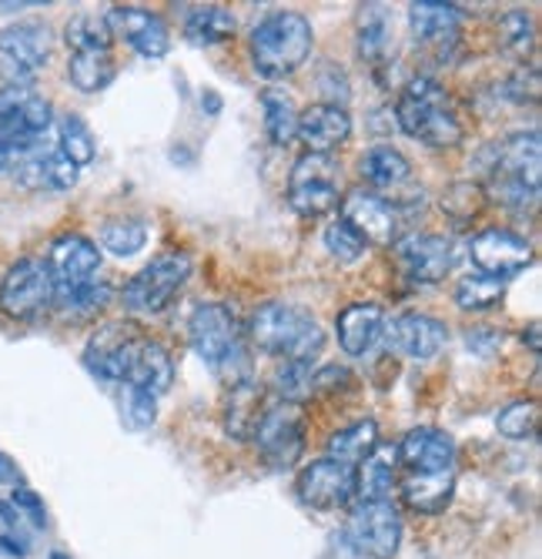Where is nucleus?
<instances>
[{"instance_id": "nucleus-29", "label": "nucleus", "mask_w": 542, "mask_h": 559, "mask_svg": "<svg viewBox=\"0 0 542 559\" xmlns=\"http://www.w3.org/2000/svg\"><path fill=\"white\" fill-rule=\"evenodd\" d=\"M406 499V506L419 516H438L446 513L456 492V469L446 473H406L396 486Z\"/></svg>"}, {"instance_id": "nucleus-38", "label": "nucleus", "mask_w": 542, "mask_h": 559, "mask_svg": "<svg viewBox=\"0 0 542 559\" xmlns=\"http://www.w3.org/2000/svg\"><path fill=\"white\" fill-rule=\"evenodd\" d=\"M101 248L118 259H134L147 245V225L141 218H111L101 225Z\"/></svg>"}, {"instance_id": "nucleus-19", "label": "nucleus", "mask_w": 542, "mask_h": 559, "mask_svg": "<svg viewBox=\"0 0 542 559\" xmlns=\"http://www.w3.org/2000/svg\"><path fill=\"white\" fill-rule=\"evenodd\" d=\"M108 31L111 37L124 40L128 47H134L141 58H165L168 50H171V31L168 24L155 14V11H147V8H111L108 11Z\"/></svg>"}, {"instance_id": "nucleus-2", "label": "nucleus", "mask_w": 542, "mask_h": 559, "mask_svg": "<svg viewBox=\"0 0 542 559\" xmlns=\"http://www.w3.org/2000/svg\"><path fill=\"white\" fill-rule=\"evenodd\" d=\"M249 335L265 355H275L281 362H312L325 348V332L318 319L299 305L285 301L258 305L249 322Z\"/></svg>"}, {"instance_id": "nucleus-34", "label": "nucleus", "mask_w": 542, "mask_h": 559, "mask_svg": "<svg viewBox=\"0 0 542 559\" xmlns=\"http://www.w3.org/2000/svg\"><path fill=\"white\" fill-rule=\"evenodd\" d=\"M456 305L462 312H489V309H499L503 298H506V282L503 278H492L482 272H469L466 278L456 282L453 292Z\"/></svg>"}, {"instance_id": "nucleus-20", "label": "nucleus", "mask_w": 542, "mask_h": 559, "mask_svg": "<svg viewBox=\"0 0 542 559\" xmlns=\"http://www.w3.org/2000/svg\"><path fill=\"white\" fill-rule=\"evenodd\" d=\"M396 449H399V469H406V473L456 469V439L435 426L412 429Z\"/></svg>"}, {"instance_id": "nucleus-4", "label": "nucleus", "mask_w": 542, "mask_h": 559, "mask_svg": "<svg viewBox=\"0 0 542 559\" xmlns=\"http://www.w3.org/2000/svg\"><path fill=\"white\" fill-rule=\"evenodd\" d=\"M55 124V108L44 94L27 84L0 87V175L14 171V165L47 141Z\"/></svg>"}, {"instance_id": "nucleus-11", "label": "nucleus", "mask_w": 542, "mask_h": 559, "mask_svg": "<svg viewBox=\"0 0 542 559\" xmlns=\"http://www.w3.org/2000/svg\"><path fill=\"white\" fill-rule=\"evenodd\" d=\"M55 305V278L44 259H21L0 278V312L17 322H34Z\"/></svg>"}, {"instance_id": "nucleus-48", "label": "nucleus", "mask_w": 542, "mask_h": 559, "mask_svg": "<svg viewBox=\"0 0 542 559\" xmlns=\"http://www.w3.org/2000/svg\"><path fill=\"white\" fill-rule=\"evenodd\" d=\"M11 506L17 510V516H21V513H27V520H31L37 530H44V526H47V510H44V502H40V496H37L34 489L17 486V489L11 492Z\"/></svg>"}, {"instance_id": "nucleus-35", "label": "nucleus", "mask_w": 542, "mask_h": 559, "mask_svg": "<svg viewBox=\"0 0 542 559\" xmlns=\"http://www.w3.org/2000/svg\"><path fill=\"white\" fill-rule=\"evenodd\" d=\"M262 115H265V134L272 144H288L299 131V108H294L291 94L281 87L262 91Z\"/></svg>"}, {"instance_id": "nucleus-37", "label": "nucleus", "mask_w": 542, "mask_h": 559, "mask_svg": "<svg viewBox=\"0 0 542 559\" xmlns=\"http://www.w3.org/2000/svg\"><path fill=\"white\" fill-rule=\"evenodd\" d=\"M118 74L115 55H71L68 61V78L81 94H97L105 91Z\"/></svg>"}, {"instance_id": "nucleus-26", "label": "nucleus", "mask_w": 542, "mask_h": 559, "mask_svg": "<svg viewBox=\"0 0 542 559\" xmlns=\"http://www.w3.org/2000/svg\"><path fill=\"white\" fill-rule=\"evenodd\" d=\"M399 486V449L396 442H378L356 466V496L359 502H392Z\"/></svg>"}, {"instance_id": "nucleus-15", "label": "nucleus", "mask_w": 542, "mask_h": 559, "mask_svg": "<svg viewBox=\"0 0 542 559\" xmlns=\"http://www.w3.org/2000/svg\"><path fill=\"white\" fill-rule=\"evenodd\" d=\"M469 259L482 275L509 282L532 265V245L509 228H485L469 241Z\"/></svg>"}, {"instance_id": "nucleus-13", "label": "nucleus", "mask_w": 542, "mask_h": 559, "mask_svg": "<svg viewBox=\"0 0 542 559\" xmlns=\"http://www.w3.org/2000/svg\"><path fill=\"white\" fill-rule=\"evenodd\" d=\"M341 222H349L365 245L388 248L402 238V212L396 209V201L369 188H352L341 198Z\"/></svg>"}, {"instance_id": "nucleus-46", "label": "nucleus", "mask_w": 542, "mask_h": 559, "mask_svg": "<svg viewBox=\"0 0 542 559\" xmlns=\"http://www.w3.org/2000/svg\"><path fill=\"white\" fill-rule=\"evenodd\" d=\"M325 248H328V255L332 259H338V262H345V265H352V262H359L362 255H365V238L349 225V222H335V225H328L325 228Z\"/></svg>"}, {"instance_id": "nucleus-39", "label": "nucleus", "mask_w": 542, "mask_h": 559, "mask_svg": "<svg viewBox=\"0 0 542 559\" xmlns=\"http://www.w3.org/2000/svg\"><path fill=\"white\" fill-rule=\"evenodd\" d=\"M58 147H61V155L81 168V165H91L94 155H97V141L87 128V121L81 115H64L58 121Z\"/></svg>"}, {"instance_id": "nucleus-31", "label": "nucleus", "mask_w": 542, "mask_h": 559, "mask_svg": "<svg viewBox=\"0 0 542 559\" xmlns=\"http://www.w3.org/2000/svg\"><path fill=\"white\" fill-rule=\"evenodd\" d=\"M111 285L108 282H81V285H61L55 288V305L51 309L68 319V322H91L101 316L108 305H111Z\"/></svg>"}, {"instance_id": "nucleus-23", "label": "nucleus", "mask_w": 542, "mask_h": 559, "mask_svg": "<svg viewBox=\"0 0 542 559\" xmlns=\"http://www.w3.org/2000/svg\"><path fill=\"white\" fill-rule=\"evenodd\" d=\"M385 312L382 305L375 301H352L345 305L335 319V338L341 345L345 355H369L378 342H382V332H385Z\"/></svg>"}, {"instance_id": "nucleus-27", "label": "nucleus", "mask_w": 542, "mask_h": 559, "mask_svg": "<svg viewBox=\"0 0 542 559\" xmlns=\"http://www.w3.org/2000/svg\"><path fill=\"white\" fill-rule=\"evenodd\" d=\"M265 409H268V395H265L262 382H255V379L231 382V389L225 395V432L238 442H252Z\"/></svg>"}, {"instance_id": "nucleus-42", "label": "nucleus", "mask_w": 542, "mask_h": 559, "mask_svg": "<svg viewBox=\"0 0 542 559\" xmlns=\"http://www.w3.org/2000/svg\"><path fill=\"white\" fill-rule=\"evenodd\" d=\"M535 44V24L526 11L513 8L499 17V47L513 58H526Z\"/></svg>"}, {"instance_id": "nucleus-21", "label": "nucleus", "mask_w": 542, "mask_h": 559, "mask_svg": "<svg viewBox=\"0 0 542 559\" xmlns=\"http://www.w3.org/2000/svg\"><path fill=\"white\" fill-rule=\"evenodd\" d=\"M44 265L55 278V288L81 285V282H91L97 275V269H101V251H97V245L84 235H61L51 241V248H47Z\"/></svg>"}, {"instance_id": "nucleus-49", "label": "nucleus", "mask_w": 542, "mask_h": 559, "mask_svg": "<svg viewBox=\"0 0 542 559\" xmlns=\"http://www.w3.org/2000/svg\"><path fill=\"white\" fill-rule=\"evenodd\" d=\"M506 97H513L516 105H526V100L539 97V71L535 68H519L509 81H506Z\"/></svg>"}, {"instance_id": "nucleus-53", "label": "nucleus", "mask_w": 542, "mask_h": 559, "mask_svg": "<svg viewBox=\"0 0 542 559\" xmlns=\"http://www.w3.org/2000/svg\"><path fill=\"white\" fill-rule=\"evenodd\" d=\"M202 108H205L208 115H218V111H221V97H218V94H215L212 87H208V91L202 94Z\"/></svg>"}, {"instance_id": "nucleus-54", "label": "nucleus", "mask_w": 542, "mask_h": 559, "mask_svg": "<svg viewBox=\"0 0 542 559\" xmlns=\"http://www.w3.org/2000/svg\"><path fill=\"white\" fill-rule=\"evenodd\" d=\"M529 338V348H532V355H539V322H532L529 329H522V342Z\"/></svg>"}, {"instance_id": "nucleus-44", "label": "nucleus", "mask_w": 542, "mask_h": 559, "mask_svg": "<svg viewBox=\"0 0 542 559\" xmlns=\"http://www.w3.org/2000/svg\"><path fill=\"white\" fill-rule=\"evenodd\" d=\"M118 405H121V419L128 429H147L158 419V399L134 389V385H121Z\"/></svg>"}, {"instance_id": "nucleus-6", "label": "nucleus", "mask_w": 542, "mask_h": 559, "mask_svg": "<svg viewBox=\"0 0 542 559\" xmlns=\"http://www.w3.org/2000/svg\"><path fill=\"white\" fill-rule=\"evenodd\" d=\"M188 338H191V348L198 352V359L208 362L212 369L231 372V366H241L249 372L244 345H241V322L228 305L221 301L198 305L188 319Z\"/></svg>"}, {"instance_id": "nucleus-22", "label": "nucleus", "mask_w": 542, "mask_h": 559, "mask_svg": "<svg viewBox=\"0 0 542 559\" xmlns=\"http://www.w3.org/2000/svg\"><path fill=\"white\" fill-rule=\"evenodd\" d=\"M11 175L31 191H68L77 185V168L61 155V147L47 144V141L37 144L34 151H27Z\"/></svg>"}, {"instance_id": "nucleus-12", "label": "nucleus", "mask_w": 542, "mask_h": 559, "mask_svg": "<svg viewBox=\"0 0 542 559\" xmlns=\"http://www.w3.org/2000/svg\"><path fill=\"white\" fill-rule=\"evenodd\" d=\"M55 55V31L44 21H17L0 31V64L11 84H27Z\"/></svg>"}, {"instance_id": "nucleus-9", "label": "nucleus", "mask_w": 542, "mask_h": 559, "mask_svg": "<svg viewBox=\"0 0 542 559\" xmlns=\"http://www.w3.org/2000/svg\"><path fill=\"white\" fill-rule=\"evenodd\" d=\"M341 536L362 559H392L402 546V516L396 502H356Z\"/></svg>"}, {"instance_id": "nucleus-10", "label": "nucleus", "mask_w": 542, "mask_h": 559, "mask_svg": "<svg viewBox=\"0 0 542 559\" xmlns=\"http://www.w3.org/2000/svg\"><path fill=\"white\" fill-rule=\"evenodd\" d=\"M305 436H309V423L302 405L268 402L252 442L258 445V455L272 469H291L305 452Z\"/></svg>"}, {"instance_id": "nucleus-17", "label": "nucleus", "mask_w": 542, "mask_h": 559, "mask_svg": "<svg viewBox=\"0 0 542 559\" xmlns=\"http://www.w3.org/2000/svg\"><path fill=\"white\" fill-rule=\"evenodd\" d=\"M294 489L312 510H345L356 499V466L325 455V460H315L299 473Z\"/></svg>"}, {"instance_id": "nucleus-18", "label": "nucleus", "mask_w": 542, "mask_h": 559, "mask_svg": "<svg viewBox=\"0 0 542 559\" xmlns=\"http://www.w3.org/2000/svg\"><path fill=\"white\" fill-rule=\"evenodd\" d=\"M382 338L388 342L392 352L402 355V359L429 362V359H435L442 348H446L449 329H446V322H438L432 316L406 312V316H396L392 322H385Z\"/></svg>"}, {"instance_id": "nucleus-32", "label": "nucleus", "mask_w": 542, "mask_h": 559, "mask_svg": "<svg viewBox=\"0 0 542 559\" xmlns=\"http://www.w3.org/2000/svg\"><path fill=\"white\" fill-rule=\"evenodd\" d=\"M234 14L221 4H202V8H191L184 17V37L191 44H221L228 37H234Z\"/></svg>"}, {"instance_id": "nucleus-5", "label": "nucleus", "mask_w": 542, "mask_h": 559, "mask_svg": "<svg viewBox=\"0 0 542 559\" xmlns=\"http://www.w3.org/2000/svg\"><path fill=\"white\" fill-rule=\"evenodd\" d=\"M315 44L312 21L299 11H275L252 31V64L262 78L281 81L299 71Z\"/></svg>"}, {"instance_id": "nucleus-36", "label": "nucleus", "mask_w": 542, "mask_h": 559, "mask_svg": "<svg viewBox=\"0 0 542 559\" xmlns=\"http://www.w3.org/2000/svg\"><path fill=\"white\" fill-rule=\"evenodd\" d=\"M64 40L74 55H111V31L108 21L97 14H74L64 27Z\"/></svg>"}, {"instance_id": "nucleus-55", "label": "nucleus", "mask_w": 542, "mask_h": 559, "mask_svg": "<svg viewBox=\"0 0 542 559\" xmlns=\"http://www.w3.org/2000/svg\"><path fill=\"white\" fill-rule=\"evenodd\" d=\"M51 559H71V556H68V552H61V549H55V552H51Z\"/></svg>"}, {"instance_id": "nucleus-8", "label": "nucleus", "mask_w": 542, "mask_h": 559, "mask_svg": "<svg viewBox=\"0 0 542 559\" xmlns=\"http://www.w3.org/2000/svg\"><path fill=\"white\" fill-rule=\"evenodd\" d=\"M341 194V165L335 155H305L291 165L288 175V205L302 218H322L338 209Z\"/></svg>"}, {"instance_id": "nucleus-30", "label": "nucleus", "mask_w": 542, "mask_h": 559, "mask_svg": "<svg viewBox=\"0 0 542 559\" xmlns=\"http://www.w3.org/2000/svg\"><path fill=\"white\" fill-rule=\"evenodd\" d=\"M359 175L362 181L369 185V191H388V194H396L402 188L412 185V162L402 155L399 147H392V144H375L369 147L362 162H359Z\"/></svg>"}, {"instance_id": "nucleus-25", "label": "nucleus", "mask_w": 542, "mask_h": 559, "mask_svg": "<svg viewBox=\"0 0 542 559\" xmlns=\"http://www.w3.org/2000/svg\"><path fill=\"white\" fill-rule=\"evenodd\" d=\"M174 382V359H171V352L155 342V338H147L141 335L134 355H131V362H128V376L121 385H134L147 395H165Z\"/></svg>"}, {"instance_id": "nucleus-7", "label": "nucleus", "mask_w": 542, "mask_h": 559, "mask_svg": "<svg viewBox=\"0 0 542 559\" xmlns=\"http://www.w3.org/2000/svg\"><path fill=\"white\" fill-rule=\"evenodd\" d=\"M191 278V259L184 251H161L121 288V305L134 316H158Z\"/></svg>"}, {"instance_id": "nucleus-1", "label": "nucleus", "mask_w": 542, "mask_h": 559, "mask_svg": "<svg viewBox=\"0 0 542 559\" xmlns=\"http://www.w3.org/2000/svg\"><path fill=\"white\" fill-rule=\"evenodd\" d=\"M482 194L499 201L509 212H529L539 205L542 181V144L539 131H516L506 141L489 147V162L482 165Z\"/></svg>"}, {"instance_id": "nucleus-33", "label": "nucleus", "mask_w": 542, "mask_h": 559, "mask_svg": "<svg viewBox=\"0 0 542 559\" xmlns=\"http://www.w3.org/2000/svg\"><path fill=\"white\" fill-rule=\"evenodd\" d=\"M378 442H382V439H378V423H375V419H359V423H352V426H345V429L332 432V439H328V460L359 466Z\"/></svg>"}, {"instance_id": "nucleus-16", "label": "nucleus", "mask_w": 542, "mask_h": 559, "mask_svg": "<svg viewBox=\"0 0 542 559\" xmlns=\"http://www.w3.org/2000/svg\"><path fill=\"white\" fill-rule=\"evenodd\" d=\"M141 342V329L131 322H111L105 329H97L87 338L84 348V366L101 379V382H115L121 385L128 376V362Z\"/></svg>"}, {"instance_id": "nucleus-45", "label": "nucleus", "mask_w": 542, "mask_h": 559, "mask_svg": "<svg viewBox=\"0 0 542 559\" xmlns=\"http://www.w3.org/2000/svg\"><path fill=\"white\" fill-rule=\"evenodd\" d=\"M482 201H485V194H482L479 181H456L442 191V212L453 215L456 222H469L479 215Z\"/></svg>"}, {"instance_id": "nucleus-41", "label": "nucleus", "mask_w": 542, "mask_h": 559, "mask_svg": "<svg viewBox=\"0 0 542 559\" xmlns=\"http://www.w3.org/2000/svg\"><path fill=\"white\" fill-rule=\"evenodd\" d=\"M388 37H392V24L385 8L378 4L359 8V55L365 61H382L388 55Z\"/></svg>"}, {"instance_id": "nucleus-43", "label": "nucleus", "mask_w": 542, "mask_h": 559, "mask_svg": "<svg viewBox=\"0 0 542 559\" xmlns=\"http://www.w3.org/2000/svg\"><path fill=\"white\" fill-rule=\"evenodd\" d=\"M496 429H499L506 439H513V442L532 439L535 429H539V405H535V402H526V399L509 402L506 409L496 416Z\"/></svg>"}, {"instance_id": "nucleus-50", "label": "nucleus", "mask_w": 542, "mask_h": 559, "mask_svg": "<svg viewBox=\"0 0 542 559\" xmlns=\"http://www.w3.org/2000/svg\"><path fill=\"white\" fill-rule=\"evenodd\" d=\"M312 389L315 392H345V389H356V376L349 369H341V366H325V369L315 372Z\"/></svg>"}, {"instance_id": "nucleus-51", "label": "nucleus", "mask_w": 542, "mask_h": 559, "mask_svg": "<svg viewBox=\"0 0 542 559\" xmlns=\"http://www.w3.org/2000/svg\"><path fill=\"white\" fill-rule=\"evenodd\" d=\"M0 483L4 486H11V489H17V486H24V473H21V466L11 460L8 452H0Z\"/></svg>"}, {"instance_id": "nucleus-14", "label": "nucleus", "mask_w": 542, "mask_h": 559, "mask_svg": "<svg viewBox=\"0 0 542 559\" xmlns=\"http://www.w3.org/2000/svg\"><path fill=\"white\" fill-rule=\"evenodd\" d=\"M396 262L415 285H438L456 265V241L446 235H402L396 245Z\"/></svg>"}, {"instance_id": "nucleus-3", "label": "nucleus", "mask_w": 542, "mask_h": 559, "mask_svg": "<svg viewBox=\"0 0 542 559\" xmlns=\"http://www.w3.org/2000/svg\"><path fill=\"white\" fill-rule=\"evenodd\" d=\"M396 124L429 147H456L466 138L446 87L429 74H419L402 87L396 105Z\"/></svg>"}, {"instance_id": "nucleus-47", "label": "nucleus", "mask_w": 542, "mask_h": 559, "mask_svg": "<svg viewBox=\"0 0 542 559\" xmlns=\"http://www.w3.org/2000/svg\"><path fill=\"white\" fill-rule=\"evenodd\" d=\"M318 87L325 94L322 105H335V108H345L349 105V81H345V74L338 68H325L318 74Z\"/></svg>"}, {"instance_id": "nucleus-24", "label": "nucleus", "mask_w": 542, "mask_h": 559, "mask_svg": "<svg viewBox=\"0 0 542 559\" xmlns=\"http://www.w3.org/2000/svg\"><path fill=\"white\" fill-rule=\"evenodd\" d=\"M294 138H302L312 155H332L338 144L352 138V118L345 108L322 105L318 100V105L299 111V131H294Z\"/></svg>"}, {"instance_id": "nucleus-40", "label": "nucleus", "mask_w": 542, "mask_h": 559, "mask_svg": "<svg viewBox=\"0 0 542 559\" xmlns=\"http://www.w3.org/2000/svg\"><path fill=\"white\" fill-rule=\"evenodd\" d=\"M312 379H315L312 362H278L272 372V392L288 405H302L315 395Z\"/></svg>"}, {"instance_id": "nucleus-52", "label": "nucleus", "mask_w": 542, "mask_h": 559, "mask_svg": "<svg viewBox=\"0 0 542 559\" xmlns=\"http://www.w3.org/2000/svg\"><path fill=\"white\" fill-rule=\"evenodd\" d=\"M0 546H4V552H11V556H27V543L21 539V536H0Z\"/></svg>"}, {"instance_id": "nucleus-28", "label": "nucleus", "mask_w": 542, "mask_h": 559, "mask_svg": "<svg viewBox=\"0 0 542 559\" xmlns=\"http://www.w3.org/2000/svg\"><path fill=\"white\" fill-rule=\"evenodd\" d=\"M409 27L419 47H432L438 55H446V47L459 40L462 11L456 4H432V0H422V4L409 8Z\"/></svg>"}]
</instances>
